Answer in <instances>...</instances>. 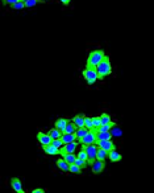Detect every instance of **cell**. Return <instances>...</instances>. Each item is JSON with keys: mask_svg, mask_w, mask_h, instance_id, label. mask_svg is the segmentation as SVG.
<instances>
[{"mask_svg": "<svg viewBox=\"0 0 154 193\" xmlns=\"http://www.w3.org/2000/svg\"><path fill=\"white\" fill-rule=\"evenodd\" d=\"M96 71H97V76H99V80H103L104 77L111 74L112 65H111V60L108 56H104V58L101 60V62L96 66Z\"/></svg>", "mask_w": 154, "mask_h": 193, "instance_id": "obj_1", "label": "cell"}, {"mask_svg": "<svg viewBox=\"0 0 154 193\" xmlns=\"http://www.w3.org/2000/svg\"><path fill=\"white\" fill-rule=\"evenodd\" d=\"M104 52L101 49H97V50H92L91 53L88 54V58H87V64L86 66L88 67H96L97 65L101 62V60L104 58Z\"/></svg>", "mask_w": 154, "mask_h": 193, "instance_id": "obj_2", "label": "cell"}, {"mask_svg": "<svg viewBox=\"0 0 154 193\" xmlns=\"http://www.w3.org/2000/svg\"><path fill=\"white\" fill-rule=\"evenodd\" d=\"M83 148L87 152V163H88L90 165H92L94 164V161L97 159V149H99V147H97L96 143H94V144L84 145Z\"/></svg>", "mask_w": 154, "mask_h": 193, "instance_id": "obj_3", "label": "cell"}, {"mask_svg": "<svg viewBox=\"0 0 154 193\" xmlns=\"http://www.w3.org/2000/svg\"><path fill=\"white\" fill-rule=\"evenodd\" d=\"M83 77H84V80L87 81L88 85H94V83L97 80H99V76H97L96 67H88V66H86V69L83 70Z\"/></svg>", "mask_w": 154, "mask_h": 193, "instance_id": "obj_4", "label": "cell"}, {"mask_svg": "<svg viewBox=\"0 0 154 193\" xmlns=\"http://www.w3.org/2000/svg\"><path fill=\"white\" fill-rule=\"evenodd\" d=\"M96 132H95V130H90L88 134L86 135V136L80 140V144H82V147H84V145H88V144H94L96 143Z\"/></svg>", "mask_w": 154, "mask_h": 193, "instance_id": "obj_5", "label": "cell"}, {"mask_svg": "<svg viewBox=\"0 0 154 193\" xmlns=\"http://www.w3.org/2000/svg\"><path fill=\"white\" fill-rule=\"evenodd\" d=\"M91 168H92V172H94L95 175L100 173V172H103V169L105 168V161H104V160L96 159V160L94 161V164L91 165Z\"/></svg>", "mask_w": 154, "mask_h": 193, "instance_id": "obj_6", "label": "cell"}, {"mask_svg": "<svg viewBox=\"0 0 154 193\" xmlns=\"http://www.w3.org/2000/svg\"><path fill=\"white\" fill-rule=\"evenodd\" d=\"M37 139L41 145H48V144H51V142H53V138L49 134H45V132H38Z\"/></svg>", "mask_w": 154, "mask_h": 193, "instance_id": "obj_7", "label": "cell"}, {"mask_svg": "<svg viewBox=\"0 0 154 193\" xmlns=\"http://www.w3.org/2000/svg\"><path fill=\"white\" fill-rule=\"evenodd\" d=\"M76 148H78V143H76V142L67 143V144H65L63 147L61 148V155H62V154H74Z\"/></svg>", "mask_w": 154, "mask_h": 193, "instance_id": "obj_8", "label": "cell"}, {"mask_svg": "<svg viewBox=\"0 0 154 193\" xmlns=\"http://www.w3.org/2000/svg\"><path fill=\"white\" fill-rule=\"evenodd\" d=\"M96 144H97V147H100V148H104L105 151H112V149H116V147H115V144L111 142V140H97L96 142Z\"/></svg>", "mask_w": 154, "mask_h": 193, "instance_id": "obj_9", "label": "cell"}, {"mask_svg": "<svg viewBox=\"0 0 154 193\" xmlns=\"http://www.w3.org/2000/svg\"><path fill=\"white\" fill-rule=\"evenodd\" d=\"M42 149H44V152L45 154H48V155H61V149L57 148V147H54L53 144H48V145H42Z\"/></svg>", "mask_w": 154, "mask_h": 193, "instance_id": "obj_10", "label": "cell"}, {"mask_svg": "<svg viewBox=\"0 0 154 193\" xmlns=\"http://www.w3.org/2000/svg\"><path fill=\"white\" fill-rule=\"evenodd\" d=\"M11 186H12V189L16 193H24L21 181H20L19 179H16V177H13V179L11 180Z\"/></svg>", "mask_w": 154, "mask_h": 193, "instance_id": "obj_11", "label": "cell"}, {"mask_svg": "<svg viewBox=\"0 0 154 193\" xmlns=\"http://www.w3.org/2000/svg\"><path fill=\"white\" fill-rule=\"evenodd\" d=\"M95 132H96V139L97 140H111L112 138H113L111 131H95Z\"/></svg>", "mask_w": 154, "mask_h": 193, "instance_id": "obj_12", "label": "cell"}, {"mask_svg": "<svg viewBox=\"0 0 154 193\" xmlns=\"http://www.w3.org/2000/svg\"><path fill=\"white\" fill-rule=\"evenodd\" d=\"M84 118L86 115L84 114H78L76 117L73 118V123L75 124L78 128H82V127H84Z\"/></svg>", "mask_w": 154, "mask_h": 193, "instance_id": "obj_13", "label": "cell"}, {"mask_svg": "<svg viewBox=\"0 0 154 193\" xmlns=\"http://www.w3.org/2000/svg\"><path fill=\"white\" fill-rule=\"evenodd\" d=\"M67 123H69V121H67V119L59 118V119H57V121H55L54 127H55V128H58L59 131L65 132V130H66V126H67Z\"/></svg>", "mask_w": 154, "mask_h": 193, "instance_id": "obj_14", "label": "cell"}, {"mask_svg": "<svg viewBox=\"0 0 154 193\" xmlns=\"http://www.w3.org/2000/svg\"><path fill=\"white\" fill-rule=\"evenodd\" d=\"M57 167H58V168L62 171V172H70V164H69L63 158L57 160Z\"/></svg>", "mask_w": 154, "mask_h": 193, "instance_id": "obj_15", "label": "cell"}, {"mask_svg": "<svg viewBox=\"0 0 154 193\" xmlns=\"http://www.w3.org/2000/svg\"><path fill=\"white\" fill-rule=\"evenodd\" d=\"M63 140V143L65 144H67V143H71V142H76L78 140V138H76V135L75 134H63L62 135V138H61Z\"/></svg>", "mask_w": 154, "mask_h": 193, "instance_id": "obj_16", "label": "cell"}, {"mask_svg": "<svg viewBox=\"0 0 154 193\" xmlns=\"http://www.w3.org/2000/svg\"><path fill=\"white\" fill-rule=\"evenodd\" d=\"M61 156H62V158L67 161L69 164H74L75 160L78 159V155H75V154H62Z\"/></svg>", "mask_w": 154, "mask_h": 193, "instance_id": "obj_17", "label": "cell"}, {"mask_svg": "<svg viewBox=\"0 0 154 193\" xmlns=\"http://www.w3.org/2000/svg\"><path fill=\"white\" fill-rule=\"evenodd\" d=\"M88 131H90V130L87 128V127H82V128H78V130H76L75 135H76V138H78V140H79V142H80V140H82V139H83V138L86 136L87 134H88Z\"/></svg>", "mask_w": 154, "mask_h": 193, "instance_id": "obj_18", "label": "cell"}, {"mask_svg": "<svg viewBox=\"0 0 154 193\" xmlns=\"http://www.w3.org/2000/svg\"><path fill=\"white\" fill-rule=\"evenodd\" d=\"M48 134H49L53 139H61V138H62V135H63L62 131H59V130H58V128H55V127H54V128H51Z\"/></svg>", "mask_w": 154, "mask_h": 193, "instance_id": "obj_19", "label": "cell"}, {"mask_svg": "<svg viewBox=\"0 0 154 193\" xmlns=\"http://www.w3.org/2000/svg\"><path fill=\"white\" fill-rule=\"evenodd\" d=\"M108 158L112 160V161H120L122 158H121V155L117 152L116 149H112V151H109V154H108Z\"/></svg>", "mask_w": 154, "mask_h": 193, "instance_id": "obj_20", "label": "cell"}, {"mask_svg": "<svg viewBox=\"0 0 154 193\" xmlns=\"http://www.w3.org/2000/svg\"><path fill=\"white\" fill-rule=\"evenodd\" d=\"M76 130H78V127H76L75 124L73 123V121H71V122L67 123V126H66L65 132H66V134H75V132H76ZM65 132H63V134H65Z\"/></svg>", "mask_w": 154, "mask_h": 193, "instance_id": "obj_21", "label": "cell"}, {"mask_svg": "<svg viewBox=\"0 0 154 193\" xmlns=\"http://www.w3.org/2000/svg\"><path fill=\"white\" fill-rule=\"evenodd\" d=\"M108 151H105L104 148H100L99 147V149H97V159L99 160H104V159H107L108 158Z\"/></svg>", "mask_w": 154, "mask_h": 193, "instance_id": "obj_22", "label": "cell"}, {"mask_svg": "<svg viewBox=\"0 0 154 193\" xmlns=\"http://www.w3.org/2000/svg\"><path fill=\"white\" fill-rule=\"evenodd\" d=\"M100 121H101V124H108L111 123V117L108 115V114H101L100 115Z\"/></svg>", "mask_w": 154, "mask_h": 193, "instance_id": "obj_23", "label": "cell"}, {"mask_svg": "<svg viewBox=\"0 0 154 193\" xmlns=\"http://www.w3.org/2000/svg\"><path fill=\"white\" fill-rule=\"evenodd\" d=\"M70 172H71V173H76V175H79L80 172H82V168L76 165L75 163H74V164H70Z\"/></svg>", "mask_w": 154, "mask_h": 193, "instance_id": "obj_24", "label": "cell"}, {"mask_svg": "<svg viewBox=\"0 0 154 193\" xmlns=\"http://www.w3.org/2000/svg\"><path fill=\"white\" fill-rule=\"evenodd\" d=\"M51 144L54 145V147H57V148H62L63 145H65V143H63V140L62 139H53V142H51Z\"/></svg>", "mask_w": 154, "mask_h": 193, "instance_id": "obj_25", "label": "cell"}, {"mask_svg": "<svg viewBox=\"0 0 154 193\" xmlns=\"http://www.w3.org/2000/svg\"><path fill=\"white\" fill-rule=\"evenodd\" d=\"M84 127H87L88 130H94V123H92L91 118H84Z\"/></svg>", "mask_w": 154, "mask_h": 193, "instance_id": "obj_26", "label": "cell"}, {"mask_svg": "<svg viewBox=\"0 0 154 193\" xmlns=\"http://www.w3.org/2000/svg\"><path fill=\"white\" fill-rule=\"evenodd\" d=\"M11 8L17 9V11H21L23 8H25V3H23V2H17V3H15L13 6H11Z\"/></svg>", "mask_w": 154, "mask_h": 193, "instance_id": "obj_27", "label": "cell"}, {"mask_svg": "<svg viewBox=\"0 0 154 193\" xmlns=\"http://www.w3.org/2000/svg\"><path fill=\"white\" fill-rule=\"evenodd\" d=\"M75 164L78 165V167H80L82 169H83V168H86V167H87V164H88V163H87L86 160H82V159H79V158H78V159L75 160Z\"/></svg>", "mask_w": 154, "mask_h": 193, "instance_id": "obj_28", "label": "cell"}, {"mask_svg": "<svg viewBox=\"0 0 154 193\" xmlns=\"http://www.w3.org/2000/svg\"><path fill=\"white\" fill-rule=\"evenodd\" d=\"M92 123H94V128H95V127H100V126H101L100 117H94V118H92Z\"/></svg>", "mask_w": 154, "mask_h": 193, "instance_id": "obj_29", "label": "cell"}, {"mask_svg": "<svg viewBox=\"0 0 154 193\" xmlns=\"http://www.w3.org/2000/svg\"><path fill=\"white\" fill-rule=\"evenodd\" d=\"M111 134H112V136H120V135H121V130L115 126V127H112Z\"/></svg>", "mask_w": 154, "mask_h": 193, "instance_id": "obj_30", "label": "cell"}, {"mask_svg": "<svg viewBox=\"0 0 154 193\" xmlns=\"http://www.w3.org/2000/svg\"><path fill=\"white\" fill-rule=\"evenodd\" d=\"M78 158H79V159H82V160H86V161H87V152L84 151V148H82V149L79 151Z\"/></svg>", "mask_w": 154, "mask_h": 193, "instance_id": "obj_31", "label": "cell"}, {"mask_svg": "<svg viewBox=\"0 0 154 193\" xmlns=\"http://www.w3.org/2000/svg\"><path fill=\"white\" fill-rule=\"evenodd\" d=\"M37 3H38V0H28V2L25 3V7H27V8H32V7H34Z\"/></svg>", "mask_w": 154, "mask_h": 193, "instance_id": "obj_32", "label": "cell"}, {"mask_svg": "<svg viewBox=\"0 0 154 193\" xmlns=\"http://www.w3.org/2000/svg\"><path fill=\"white\" fill-rule=\"evenodd\" d=\"M17 2H20V0H3V4H6V6H13L15 3H17Z\"/></svg>", "mask_w": 154, "mask_h": 193, "instance_id": "obj_33", "label": "cell"}, {"mask_svg": "<svg viewBox=\"0 0 154 193\" xmlns=\"http://www.w3.org/2000/svg\"><path fill=\"white\" fill-rule=\"evenodd\" d=\"M32 192H33V193H44L45 191H44V189H41V188H37V189H33Z\"/></svg>", "mask_w": 154, "mask_h": 193, "instance_id": "obj_34", "label": "cell"}, {"mask_svg": "<svg viewBox=\"0 0 154 193\" xmlns=\"http://www.w3.org/2000/svg\"><path fill=\"white\" fill-rule=\"evenodd\" d=\"M59 2H61V3H62V4H63V6H69V4H70V2H71V0H59Z\"/></svg>", "mask_w": 154, "mask_h": 193, "instance_id": "obj_35", "label": "cell"}, {"mask_svg": "<svg viewBox=\"0 0 154 193\" xmlns=\"http://www.w3.org/2000/svg\"><path fill=\"white\" fill-rule=\"evenodd\" d=\"M20 2H23V3H27V2H28V0H20Z\"/></svg>", "mask_w": 154, "mask_h": 193, "instance_id": "obj_36", "label": "cell"}, {"mask_svg": "<svg viewBox=\"0 0 154 193\" xmlns=\"http://www.w3.org/2000/svg\"><path fill=\"white\" fill-rule=\"evenodd\" d=\"M38 2H46V0H38Z\"/></svg>", "mask_w": 154, "mask_h": 193, "instance_id": "obj_37", "label": "cell"}]
</instances>
